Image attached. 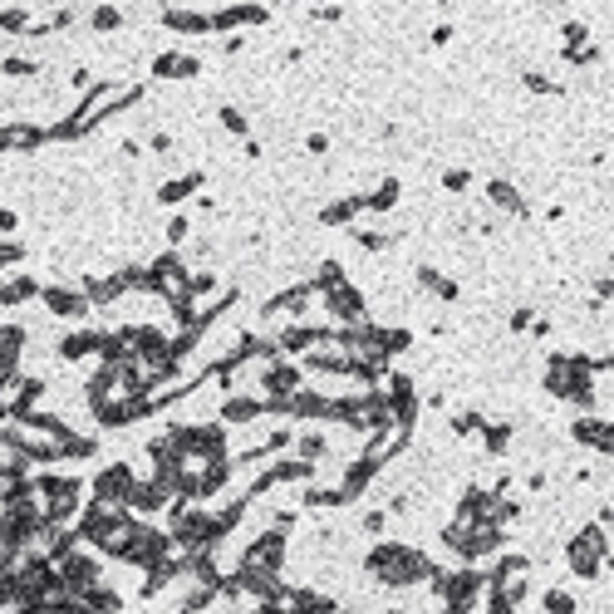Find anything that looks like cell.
<instances>
[{"label": "cell", "mask_w": 614, "mask_h": 614, "mask_svg": "<svg viewBox=\"0 0 614 614\" xmlns=\"http://www.w3.org/2000/svg\"><path fill=\"white\" fill-rule=\"evenodd\" d=\"M398 197H403V182L398 177H379L369 192H359V202H364L369 217H389L393 207H398Z\"/></svg>", "instance_id": "26"}, {"label": "cell", "mask_w": 614, "mask_h": 614, "mask_svg": "<svg viewBox=\"0 0 614 614\" xmlns=\"http://www.w3.org/2000/svg\"><path fill=\"white\" fill-rule=\"evenodd\" d=\"M207 187V172L192 168V172H177V177H168L163 187H158V207H182L187 197H197Z\"/></svg>", "instance_id": "22"}, {"label": "cell", "mask_w": 614, "mask_h": 614, "mask_svg": "<svg viewBox=\"0 0 614 614\" xmlns=\"http://www.w3.org/2000/svg\"><path fill=\"white\" fill-rule=\"evenodd\" d=\"M384 526H389V511H384V506H374V511L359 516V531H364V536H384Z\"/></svg>", "instance_id": "47"}, {"label": "cell", "mask_w": 614, "mask_h": 614, "mask_svg": "<svg viewBox=\"0 0 614 614\" xmlns=\"http://www.w3.org/2000/svg\"><path fill=\"white\" fill-rule=\"evenodd\" d=\"M197 74H202V59H197V55L177 59V79H197Z\"/></svg>", "instance_id": "53"}, {"label": "cell", "mask_w": 614, "mask_h": 614, "mask_svg": "<svg viewBox=\"0 0 614 614\" xmlns=\"http://www.w3.org/2000/svg\"><path fill=\"white\" fill-rule=\"evenodd\" d=\"M565 570L575 580H610V531L600 521H585L570 541H565Z\"/></svg>", "instance_id": "3"}, {"label": "cell", "mask_w": 614, "mask_h": 614, "mask_svg": "<svg viewBox=\"0 0 614 614\" xmlns=\"http://www.w3.org/2000/svg\"><path fill=\"white\" fill-rule=\"evenodd\" d=\"M69 84H74V89H79V94H89V84H99V79H94V74H89V69H84V64H79V69H74V74H69Z\"/></svg>", "instance_id": "56"}, {"label": "cell", "mask_w": 614, "mask_h": 614, "mask_svg": "<svg viewBox=\"0 0 614 614\" xmlns=\"http://www.w3.org/2000/svg\"><path fill=\"white\" fill-rule=\"evenodd\" d=\"M177 50H163V55H153V79H177Z\"/></svg>", "instance_id": "48"}, {"label": "cell", "mask_w": 614, "mask_h": 614, "mask_svg": "<svg viewBox=\"0 0 614 614\" xmlns=\"http://www.w3.org/2000/svg\"><path fill=\"white\" fill-rule=\"evenodd\" d=\"M413 280H418V290H428V295L443 300V305H452V300L462 295V285L447 276V271H438V266H413Z\"/></svg>", "instance_id": "29"}, {"label": "cell", "mask_w": 614, "mask_h": 614, "mask_svg": "<svg viewBox=\"0 0 614 614\" xmlns=\"http://www.w3.org/2000/svg\"><path fill=\"white\" fill-rule=\"evenodd\" d=\"M79 600H84V610H89V614H123V610H128V600H123L113 585H104V580H99L94 590H84Z\"/></svg>", "instance_id": "32"}, {"label": "cell", "mask_w": 614, "mask_h": 614, "mask_svg": "<svg viewBox=\"0 0 614 614\" xmlns=\"http://www.w3.org/2000/svg\"><path fill=\"white\" fill-rule=\"evenodd\" d=\"M163 30L172 35H212V15L207 10H187V5H172V10H158Z\"/></svg>", "instance_id": "23"}, {"label": "cell", "mask_w": 614, "mask_h": 614, "mask_svg": "<svg viewBox=\"0 0 614 614\" xmlns=\"http://www.w3.org/2000/svg\"><path fill=\"white\" fill-rule=\"evenodd\" d=\"M163 236H168V251H177V246H182V241L192 236V222H187L182 212H172V217H168V226H163Z\"/></svg>", "instance_id": "43"}, {"label": "cell", "mask_w": 614, "mask_h": 614, "mask_svg": "<svg viewBox=\"0 0 614 614\" xmlns=\"http://www.w3.org/2000/svg\"><path fill=\"white\" fill-rule=\"evenodd\" d=\"M349 280V271H344V261H335V256H325L320 266H315V276H310V290L315 295H325V290H335V285H344Z\"/></svg>", "instance_id": "35"}, {"label": "cell", "mask_w": 614, "mask_h": 614, "mask_svg": "<svg viewBox=\"0 0 614 614\" xmlns=\"http://www.w3.org/2000/svg\"><path fill=\"white\" fill-rule=\"evenodd\" d=\"M148 148H153V153H172V148H177V138H172L168 128H158V133L148 138Z\"/></svg>", "instance_id": "54"}, {"label": "cell", "mask_w": 614, "mask_h": 614, "mask_svg": "<svg viewBox=\"0 0 614 614\" xmlns=\"http://www.w3.org/2000/svg\"><path fill=\"white\" fill-rule=\"evenodd\" d=\"M40 305H45L55 320H69V325H79V320H89V315H94V310H89V300H84V290H79V285H64V280L40 285Z\"/></svg>", "instance_id": "10"}, {"label": "cell", "mask_w": 614, "mask_h": 614, "mask_svg": "<svg viewBox=\"0 0 614 614\" xmlns=\"http://www.w3.org/2000/svg\"><path fill=\"white\" fill-rule=\"evenodd\" d=\"M354 246H359V251H374V256H379V251H389V246H393V231H374V226H354Z\"/></svg>", "instance_id": "41"}, {"label": "cell", "mask_w": 614, "mask_h": 614, "mask_svg": "<svg viewBox=\"0 0 614 614\" xmlns=\"http://www.w3.org/2000/svg\"><path fill=\"white\" fill-rule=\"evenodd\" d=\"M310 305H315V290H310V280H300V285L276 290V295L261 305V320H280V325H290V320H305V315H310Z\"/></svg>", "instance_id": "11"}, {"label": "cell", "mask_w": 614, "mask_h": 614, "mask_svg": "<svg viewBox=\"0 0 614 614\" xmlns=\"http://www.w3.org/2000/svg\"><path fill=\"white\" fill-rule=\"evenodd\" d=\"M40 285H45V280L25 276V271H15V276H0V310H20V305L40 300Z\"/></svg>", "instance_id": "24"}, {"label": "cell", "mask_w": 614, "mask_h": 614, "mask_svg": "<svg viewBox=\"0 0 614 614\" xmlns=\"http://www.w3.org/2000/svg\"><path fill=\"white\" fill-rule=\"evenodd\" d=\"M305 153H310V158H325V153H330V133H310V138H305Z\"/></svg>", "instance_id": "52"}, {"label": "cell", "mask_w": 614, "mask_h": 614, "mask_svg": "<svg viewBox=\"0 0 614 614\" xmlns=\"http://www.w3.org/2000/svg\"><path fill=\"white\" fill-rule=\"evenodd\" d=\"M0 30L5 35H25L30 30V10H20V5L15 10H0Z\"/></svg>", "instance_id": "46"}, {"label": "cell", "mask_w": 614, "mask_h": 614, "mask_svg": "<svg viewBox=\"0 0 614 614\" xmlns=\"http://www.w3.org/2000/svg\"><path fill=\"white\" fill-rule=\"evenodd\" d=\"M570 443L590 447V452H600V457L610 462V452H614V423H610V413H580V418L570 423Z\"/></svg>", "instance_id": "13"}, {"label": "cell", "mask_w": 614, "mask_h": 614, "mask_svg": "<svg viewBox=\"0 0 614 614\" xmlns=\"http://www.w3.org/2000/svg\"><path fill=\"white\" fill-rule=\"evenodd\" d=\"M236 614H285V610H280V605H241Z\"/></svg>", "instance_id": "57"}, {"label": "cell", "mask_w": 614, "mask_h": 614, "mask_svg": "<svg viewBox=\"0 0 614 614\" xmlns=\"http://www.w3.org/2000/svg\"><path fill=\"white\" fill-rule=\"evenodd\" d=\"M40 148H45V123L30 118L0 123V153H40Z\"/></svg>", "instance_id": "15"}, {"label": "cell", "mask_w": 614, "mask_h": 614, "mask_svg": "<svg viewBox=\"0 0 614 614\" xmlns=\"http://www.w3.org/2000/svg\"><path fill=\"white\" fill-rule=\"evenodd\" d=\"M266 418V398L261 393H222V408H217V423L222 428H246V423H261Z\"/></svg>", "instance_id": "14"}, {"label": "cell", "mask_w": 614, "mask_h": 614, "mask_svg": "<svg viewBox=\"0 0 614 614\" xmlns=\"http://www.w3.org/2000/svg\"><path fill=\"white\" fill-rule=\"evenodd\" d=\"M482 423H487V413L467 408V413H452V418H447V433H452V438H477Z\"/></svg>", "instance_id": "38"}, {"label": "cell", "mask_w": 614, "mask_h": 614, "mask_svg": "<svg viewBox=\"0 0 614 614\" xmlns=\"http://www.w3.org/2000/svg\"><path fill=\"white\" fill-rule=\"evenodd\" d=\"M310 20H320V25H339V20H344V10H339V5H315V10H310Z\"/></svg>", "instance_id": "51"}, {"label": "cell", "mask_w": 614, "mask_h": 614, "mask_svg": "<svg viewBox=\"0 0 614 614\" xmlns=\"http://www.w3.org/2000/svg\"><path fill=\"white\" fill-rule=\"evenodd\" d=\"M133 482H138L133 462H109V467H99V472H94L84 487H89V502L123 506V502H128V492H133Z\"/></svg>", "instance_id": "7"}, {"label": "cell", "mask_w": 614, "mask_h": 614, "mask_svg": "<svg viewBox=\"0 0 614 614\" xmlns=\"http://www.w3.org/2000/svg\"><path fill=\"white\" fill-rule=\"evenodd\" d=\"M364 570L374 585L384 590H413V585H428V575L438 570V560L408 541H374L364 551Z\"/></svg>", "instance_id": "1"}, {"label": "cell", "mask_w": 614, "mask_h": 614, "mask_svg": "<svg viewBox=\"0 0 614 614\" xmlns=\"http://www.w3.org/2000/svg\"><path fill=\"white\" fill-rule=\"evenodd\" d=\"M330 433L320 428V423H310V428H295V443H290V457H300V462H310V467H320L325 457H330Z\"/></svg>", "instance_id": "21"}, {"label": "cell", "mask_w": 614, "mask_h": 614, "mask_svg": "<svg viewBox=\"0 0 614 614\" xmlns=\"http://www.w3.org/2000/svg\"><path fill=\"white\" fill-rule=\"evenodd\" d=\"M487 207H497L502 217H526V192L511 177H487Z\"/></svg>", "instance_id": "20"}, {"label": "cell", "mask_w": 614, "mask_h": 614, "mask_svg": "<svg viewBox=\"0 0 614 614\" xmlns=\"http://www.w3.org/2000/svg\"><path fill=\"white\" fill-rule=\"evenodd\" d=\"M123 25H128V15H123L118 5H94V10H89V30H94V35H113V30H123Z\"/></svg>", "instance_id": "36"}, {"label": "cell", "mask_w": 614, "mask_h": 614, "mask_svg": "<svg viewBox=\"0 0 614 614\" xmlns=\"http://www.w3.org/2000/svg\"><path fill=\"white\" fill-rule=\"evenodd\" d=\"M295 389H305V369H300L295 359L256 364V393H261V398H290Z\"/></svg>", "instance_id": "9"}, {"label": "cell", "mask_w": 614, "mask_h": 614, "mask_svg": "<svg viewBox=\"0 0 614 614\" xmlns=\"http://www.w3.org/2000/svg\"><path fill=\"white\" fill-rule=\"evenodd\" d=\"M10 231H20V212L15 207H0V236H10Z\"/></svg>", "instance_id": "55"}, {"label": "cell", "mask_w": 614, "mask_h": 614, "mask_svg": "<svg viewBox=\"0 0 614 614\" xmlns=\"http://www.w3.org/2000/svg\"><path fill=\"white\" fill-rule=\"evenodd\" d=\"M217 123H222L231 138H241V143L251 138V118H246V109H236V104H222V109H217Z\"/></svg>", "instance_id": "39"}, {"label": "cell", "mask_w": 614, "mask_h": 614, "mask_svg": "<svg viewBox=\"0 0 614 614\" xmlns=\"http://www.w3.org/2000/svg\"><path fill=\"white\" fill-rule=\"evenodd\" d=\"M55 575H59V585H64V595H84V590H94L104 580V556H94L89 546H79V551H69L64 560H55Z\"/></svg>", "instance_id": "6"}, {"label": "cell", "mask_w": 614, "mask_h": 614, "mask_svg": "<svg viewBox=\"0 0 614 614\" xmlns=\"http://www.w3.org/2000/svg\"><path fill=\"white\" fill-rule=\"evenodd\" d=\"M222 50H226V55H241V50H246V40H241V35H226Z\"/></svg>", "instance_id": "60"}, {"label": "cell", "mask_w": 614, "mask_h": 614, "mask_svg": "<svg viewBox=\"0 0 614 614\" xmlns=\"http://www.w3.org/2000/svg\"><path fill=\"white\" fill-rule=\"evenodd\" d=\"M467 187H472V172L467 168H447L443 172V192H457V197H462Z\"/></svg>", "instance_id": "49"}, {"label": "cell", "mask_w": 614, "mask_h": 614, "mask_svg": "<svg viewBox=\"0 0 614 614\" xmlns=\"http://www.w3.org/2000/svg\"><path fill=\"white\" fill-rule=\"evenodd\" d=\"M605 59V50L600 45H580V50H565V64H575V69H595Z\"/></svg>", "instance_id": "44"}, {"label": "cell", "mask_w": 614, "mask_h": 614, "mask_svg": "<svg viewBox=\"0 0 614 614\" xmlns=\"http://www.w3.org/2000/svg\"><path fill=\"white\" fill-rule=\"evenodd\" d=\"M521 84H526V94H536V99H556V94H565V84H556L546 69H526Z\"/></svg>", "instance_id": "37"}, {"label": "cell", "mask_w": 614, "mask_h": 614, "mask_svg": "<svg viewBox=\"0 0 614 614\" xmlns=\"http://www.w3.org/2000/svg\"><path fill=\"white\" fill-rule=\"evenodd\" d=\"M477 438H482V452H487V457H506V447H511V438H516V428H511V423H492V418H487Z\"/></svg>", "instance_id": "34"}, {"label": "cell", "mask_w": 614, "mask_h": 614, "mask_svg": "<svg viewBox=\"0 0 614 614\" xmlns=\"http://www.w3.org/2000/svg\"><path fill=\"white\" fill-rule=\"evenodd\" d=\"M379 477H384V467H374L369 457H354V462L339 472L335 482H339V492H344V502L354 506L359 497H364V492H369V487H374V482H379Z\"/></svg>", "instance_id": "17"}, {"label": "cell", "mask_w": 614, "mask_h": 614, "mask_svg": "<svg viewBox=\"0 0 614 614\" xmlns=\"http://www.w3.org/2000/svg\"><path fill=\"white\" fill-rule=\"evenodd\" d=\"M546 482H551L546 472H531V477H526V487H531V492H546Z\"/></svg>", "instance_id": "59"}, {"label": "cell", "mask_w": 614, "mask_h": 614, "mask_svg": "<svg viewBox=\"0 0 614 614\" xmlns=\"http://www.w3.org/2000/svg\"><path fill=\"white\" fill-rule=\"evenodd\" d=\"M0 74H5V79H35V74H40V59L5 55V59H0Z\"/></svg>", "instance_id": "42"}, {"label": "cell", "mask_w": 614, "mask_h": 614, "mask_svg": "<svg viewBox=\"0 0 614 614\" xmlns=\"http://www.w3.org/2000/svg\"><path fill=\"white\" fill-rule=\"evenodd\" d=\"M241 153H246V158H251V163H256V158H261V153H266V148H261V143H256V138H246V143H241Z\"/></svg>", "instance_id": "58"}, {"label": "cell", "mask_w": 614, "mask_h": 614, "mask_svg": "<svg viewBox=\"0 0 614 614\" xmlns=\"http://www.w3.org/2000/svg\"><path fill=\"white\" fill-rule=\"evenodd\" d=\"M580 610V600L565 590V585H551L546 595H541V614H575Z\"/></svg>", "instance_id": "40"}, {"label": "cell", "mask_w": 614, "mask_h": 614, "mask_svg": "<svg viewBox=\"0 0 614 614\" xmlns=\"http://www.w3.org/2000/svg\"><path fill=\"white\" fill-rule=\"evenodd\" d=\"M536 325V310L531 305H521V310H511V335H526Z\"/></svg>", "instance_id": "50"}, {"label": "cell", "mask_w": 614, "mask_h": 614, "mask_svg": "<svg viewBox=\"0 0 614 614\" xmlns=\"http://www.w3.org/2000/svg\"><path fill=\"white\" fill-rule=\"evenodd\" d=\"M172 551H177V546L168 541V531H163V526H153V521H133V541L123 546V556L118 560H123L128 570L148 575V570H153V565H163Z\"/></svg>", "instance_id": "4"}, {"label": "cell", "mask_w": 614, "mask_h": 614, "mask_svg": "<svg viewBox=\"0 0 614 614\" xmlns=\"http://www.w3.org/2000/svg\"><path fill=\"white\" fill-rule=\"evenodd\" d=\"M320 300V310L330 315V330H354V325H364L369 320V295L354 285V280H344L335 290H325V295H315Z\"/></svg>", "instance_id": "5"}, {"label": "cell", "mask_w": 614, "mask_h": 614, "mask_svg": "<svg viewBox=\"0 0 614 614\" xmlns=\"http://www.w3.org/2000/svg\"><path fill=\"white\" fill-rule=\"evenodd\" d=\"M94 339H99L94 325H79V330H69V335L59 339L55 354L64 359V364H84V359H94Z\"/></svg>", "instance_id": "28"}, {"label": "cell", "mask_w": 614, "mask_h": 614, "mask_svg": "<svg viewBox=\"0 0 614 614\" xmlns=\"http://www.w3.org/2000/svg\"><path fill=\"white\" fill-rule=\"evenodd\" d=\"M339 506H349L344 502V492H339V482H305L300 487V511H339Z\"/></svg>", "instance_id": "27"}, {"label": "cell", "mask_w": 614, "mask_h": 614, "mask_svg": "<svg viewBox=\"0 0 614 614\" xmlns=\"http://www.w3.org/2000/svg\"><path fill=\"white\" fill-rule=\"evenodd\" d=\"M285 560H290V536L285 531H256L251 541H246V551H241V565H251V570H271L280 575L285 570Z\"/></svg>", "instance_id": "8"}, {"label": "cell", "mask_w": 614, "mask_h": 614, "mask_svg": "<svg viewBox=\"0 0 614 614\" xmlns=\"http://www.w3.org/2000/svg\"><path fill=\"white\" fill-rule=\"evenodd\" d=\"M89 418L99 433H118V428H133V398H104V403H89Z\"/></svg>", "instance_id": "19"}, {"label": "cell", "mask_w": 614, "mask_h": 614, "mask_svg": "<svg viewBox=\"0 0 614 614\" xmlns=\"http://www.w3.org/2000/svg\"><path fill=\"white\" fill-rule=\"evenodd\" d=\"M212 15V35H236L241 25H266L271 10L266 5H226V10H207Z\"/></svg>", "instance_id": "18"}, {"label": "cell", "mask_w": 614, "mask_h": 614, "mask_svg": "<svg viewBox=\"0 0 614 614\" xmlns=\"http://www.w3.org/2000/svg\"><path fill=\"white\" fill-rule=\"evenodd\" d=\"M172 506V492L153 477V472H138V482H133V492H128V502H123V511L128 516H138V521H148V516H163Z\"/></svg>", "instance_id": "12"}, {"label": "cell", "mask_w": 614, "mask_h": 614, "mask_svg": "<svg viewBox=\"0 0 614 614\" xmlns=\"http://www.w3.org/2000/svg\"><path fill=\"white\" fill-rule=\"evenodd\" d=\"M560 40H565V50H580V45H590V30H585V20H565ZM565 50H560V55H565Z\"/></svg>", "instance_id": "45"}, {"label": "cell", "mask_w": 614, "mask_h": 614, "mask_svg": "<svg viewBox=\"0 0 614 614\" xmlns=\"http://www.w3.org/2000/svg\"><path fill=\"white\" fill-rule=\"evenodd\" d=\"M94 364H128V339H123V330H99V339H94Z\"/></svg>", "instance_id": "33"}, {"label": "cell", "mask_w": 614, "mask_h": 614, "mask_svg": "<svg viewBox=\"0 0 614 614\" xmlns=\"http://www.w3.org/2000/svg\"><path fill=\"white\" fill-rule=\"evenodd\" d=\"M408 443H413V433H403V428H384V433H369V438H364L359 457H369L374 467H389L398 452H408Z\"/></svg>", "instance_id": "16"}, {"label": "cell", "mask_w": 614, "mask_h": 614, "mask_svg": "<svg viewBox=\"0 0 614 614\" xmlns=\"http://www.w3.org/2000/svg\"><path fill=\"white\" fill-rule=\"evenodd\" d=\"M359 217H364L359 192H354V197H335V202H325V207L315 212V222H320V226H354Z\"/></svg>", "instance_id": "31"}, {"label": "cell", "mask_w": 614, "mask_h": 614, "mask_svg": "<svg viewBox=\"0 0 614 614\" xmlns=\"http://www.w3.org/2000/svg\"><path fill=\"white\" fill-rule=\"evenodd\" d=\"M600 614H610V605H605V610H600Z\"/></svg>", "instance_id": "61"}, {"label": "cell", "mask_w": 614, "mask_h": 614, "mask_svg": "<svg viewBox=\"0 0 614 614\" xmlns=\"http://www.w3.org/2000/svg\"><path fill=\"white\" fill-rule=\"evenodd\" d=\"M79 290H84V300H89V310H99V305H118L128 290H123V280L118 276H84L79 280Z\"/></svg>", "instance_id": "30"}, {"label": "cell", "mask_w": 614, "mask_h": 614, "mask_svg": "<svg viewBox=\"0 0 614 614\" xmlns=\"http://www.w3.org/2000/svg\"><path fill=\"white\" fill-rule=\"evenodd\" d=\"M369 344L393 364L398 354L413 349V330H403V325H374V320H369Z\"/></svg>", "instance_id": "25"}, {"label": "cell", "mask_w": 614, "mask_h": 614, "mask_svg": "<svg viewBox=\"0 0 614 614\" xmlns=\"http://www.w3.org/2000/svg\"><path fill=\"white\" fill-rule=\"evenodd\" d=\"M546 393L560 403H575L580 413H600V384L590 374V354H565L556 349L546 359Z\"/></svg>", "instance_id": "2"}]
</instances>
